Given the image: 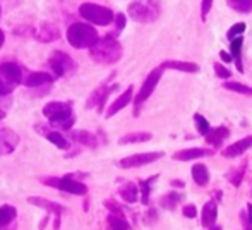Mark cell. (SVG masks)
<instances>
[{"label":"cell","instance_id":"16","mask_svg":"<svg viewBox=\"0 0 252 230\" xmlns=\"http://www.w3.org/2000/svg\"><path fill=\"white\" fill-rule=\"evenodd\" d=\"M216 218H218V206L215 201H208L202 208V227L209 229L216 225Z\"/></svg>","mask_w":252,"mask_h":230},{"label":"cell","instance_id":"12","mask_svg":"<svg viewBox=\"0 0 252 230\" xmlns=\"http://www.w3.org/2000/svg\"><path fill=\"white\" fill-rule=\"evenodd\" d=\"M251 146H252V136H247V137H244V139L237 141V143L230 144L228 148H225L221 155L225 158H235V157H240L242 153H246Z\"/></svg>","mask_w":252,"mask_h":230},{"label":"cell","instance_id":"5","mask_svg":"<svg viewBox=\"0 0 252 230\" xmlns=\"http://www.w3.org/2000/svg\"><path fill=\"white\" fill-rule=\"evenodd\" d=\"M23 81L21 67L14 62H5L0 66V97L12 93L14 88Z\"/></svg>","mask_w":252,"mask_h":230},{"label":"cell","instance_id":"30","mask_svg":"<svg viewBox=\"0 0 252 230\" xmlns=\"http://www.w3.org/2000/svg\"><path fill=\"white\" fill-rule=\"evenodd\" d=\"M108 222H110L112 230H129V224H127L120 215H110Z\"/></svg>","mask_w":252,"mask_h":230},{"label":"cell","instance_id":"31","mask_svg":"<svg viewBox=\"0 0 252 230\" xmlns=\"http://www.w3.org/2000/svg\"><path fill=\"white\" fill-rule=\"evenodd\" d=\"M225 90L228 91H235V93H242V95H252V88L246 86V84H240V83H225L223 84Z\"/></svg>","mask_w":252,"mask_h":230},{"label":"cell","instance_id":"29","mask_svg":"<svg viewBox=\"0 0 252 230\" xmlns=\"http://www.w3.org/2000/svg\"><path fill=\"white\" fill-rule=\"evenodd\" d=\"M230 7L237 12H244V14H249L252 12V0H226Z\"/></svg>","mask_w":252,"mask_h":230},{"label":"cell","instance_id":"36","mask_svg":"<svg viewBox=\"0 0 252 230\" xmlns=\"http://www.w3.org/2000/svg\"><path fill=\"white\" fill-rule=\"evenodd\" d=\"M182 213H184V217H187V218H196L197 208L194 206V204H187V206L182 210Z\"/></svg>","mask_w":252,"mask_h":230},{"label":"cell","instance_id":"15","mask_svg":"<svg viewBox=\"0 0 252 230\" xmlns=\"http://www.w3.org/2000/svg\"><path fill=\"white\" fill-rule=\"evenodd\" d=\"M132 88H127V91L126 93H122L119 98H117L115 101H113L112 105H110V108H108V112H106V119H112L113 115L117 114V112H120L124 107H127V105L132 101Z\"/></svg>","mask_w":252,"mask_h":230},{"label":"cell","instance_id":"7","mask_svg":"<svg viewBox=\"0 0 252 230\" xmlns=\"http://www.w3.org/2000/svg\"><path fill=\"white\" fill-rule=\"evenodd\" d=\"M43 184L52 186V187H57V189L63 191V193L76 194V196H81V194L88 193V187L84 186L83 182H79V180L72 179L70 175L62 177V179H57V177H47V179H43Z\"/></svg>","mask_w":252,"mask_h":230},{"label":"cell","instance_id":"43","mask_svg":"<svg viewBox=\"0 0 252 230\" xmlns=\"http://www.w3.org/2000/svg\"><path fill=\"white\" fill-rule=\"evenodd\" d=\"M3 117H5V114H3V112H2V110H0V120H2V119H3Z\"/></svg>","mask_w":252,"mask_h":230},{"label":"cell","instance_id":"33","mask_svg":"<svg viewBox=\"0 0 252 230\" xmlns=\"http://www.w3.org/2000/svg\"><path fill=\"white\" fill-rule=\"evenodd\" d=\"M180 197H182V196H180L179 193H172V194H166V196H165V197H163V199H161V204H163V206L173 208V206H175V204H177V203H179V201H180Z\"/></svg>","mask_w":252,"mask_h":230},{"label":"cell","instance_id":"39","mask_svg":"<svg viewBox=\"0 0 252 230\" xmlns=\"http://www.w3.org/2000/svg\"><path fill=\"white\" fill-rule=\"evenodd\" d=\"M115 19H117V28H119V31H120L124 28V23H126V17H124V14H119Z\"/></svg>","mask_w":252,"mask_h":230},{"label":"cell","instance_id":"19","mask_svg":"<svg viewBox=\"0 0 252 230\" xmlns=\"http://www.w3.org/2000/svg\"><path fill=\"white\" fill-rule=\"evenodd\" d=\"M28 203L34 204V206L43 208V210L50 211V213H55L57 217H59V215L63 211V206H60L59 203H53V201L43 199V197H30V199H28Z\"/></svg>","mask_w":252,"mask_h":230},{"label":"cell","instance_id":"37","mask_svg":"<svg viewBox=\"0 0 252 230\" xmlns=\"http://www.w3.org/2000/svg\"><path fill=\"white\" fill-rule=\"evenodd\" d=\"M215 70H216V74H218V77H223V79H228L230 77V70L228 69H225V67H221L220 64H215Z\"/></svg>","mask_w":252,"mask_h":230},{"label":"cell","instance_id":"8","mask_svg":"<svg viewBox=\"0 0 252 230\" xmlns=\"http://www.w3.org/2000/svg\"><path fill=\"white\" fill-rule=\"evenodd\" d=\"M163 151H151V153H136L130 155V157H126L119 162L120 168H137L143 167V165H150L153 162L159 160L163 157Z\"/></svg>","mask_w":252,"mask_h":230},{"label":"cell","instance_id":"14","mask_svg":"<svg viewBox=\"0 0 252 230\" xmlns=\"http://www.w3.org/2000/svg\"><path fill=\"white\" fill-rule=\"evenodd\" d=\"M110 91H112V88H108V86H100V88H98V90L94 91V93L90 97V100H88V103H86V108L96 107V108H98V112H101V110H103V107H105V101H106V98H108Z\"/></svg>","mask_w":252,"mask_h":230},{"label":"cell","instance_id":"32","mask_svg":"<svg viewBox=\"0 0 252 230\" xmlns=\"http://www.w3.org/2000/svg\"><path fill=\"white\" fill-rule=\"evenodd\" d=\"M194 122H196L197 131H199V134H202V136H206V134H208L209 131H211V127H209V122L201 114L194 115Z\"/></svg>","mask_w":252,"mask_h":230},{"label":"cell","instance_id":"4","mask_svg":"<svg viewBox=\"0 0 252 230\" xmlns=\"http://www.w3.org/2000/svg\"><path fill=\"white\" fill-rule=\"evenodd\" d=\"M129 16L137 23H151L158 19L159 5L156 0H134L129 5Z\"/></svg>","mask_w":252,"mask_h":230},{"label":"cell","instance_id":"18","mask_svg":"<svg viewBox=\"0 0 252 230\" xmlns=\"http://www.w3.org/2000/svg\"><path fill=\"white\" fill-rule=\"evenodd\" d=\"M70 137L77 143L84 144L88 148H96L98 146V137L93 132H88V131H72Z\"/></svg>","mask_w":252,"mask_h":230},{"label":"cell","instance_id":"24","mask_svg":"<svg viewBox=\"0 0 252 230\" xmlns=\"http://www.w3.org/2000/svg\"><path fill=\"white\" fill-rule=\"evenodd\" d=\"M151 132H130L126 134L119 139V144H136V143H146L151 139Z\"/></svg>","mask_w":252,"mask_h":230},{"label":"cell","instance_id":"3","mask_svg":"<svg viewBox=\"0 0 252 230\" xmlns=\"http://www.w3.org/2000/svg\"><path fill=\"white\" fill-rule=\"evenodd\" d=\"M67 40L74 48H91L98 40V33L86 23H76L67 30Z\"/></svg>","mask_w":252,"mask_h":230},{"label":"cell","instance_id":"41","mask_svg":"<svg viewBox=\"0 0 252 230\" xmlns=\"http://www.w3.org/2000/svg\"><path fill=\"white\" fill-rule=\"evenodd\" d=\"M3 40H5V38H3V31L0 30V47L3 45Z\"/></svg>","mask_w":252,"mask_h":230},{"label":"cell","instance_id":"28","mask_svg":"<svg viewBox=\"0 0 252 230\" xmlns=\"http://www.w3.org/2000/svg\"><path fill=\"white\" fill-rule=\"evenodd\" d=\"M158 179V175L150 177L148 180H139V189H141V203L148 204L150 203V193H151V186L153 182Z\"/></svg>","mask_w":252,"mask_h":230},{"label":"cell","instance_id":"20","mask_svg":"<svg viewBox=\"0 0 252 230\" xmlns=\"http://www.w3.org/2000/svg\"><path fill=\"white\" fill-rule=\"evenodd\" d=\"M161 69H175L182 70V72H199V66L190 62H177V60H168V62L161 64Z\"/></svg>","mask_w":252,"mask_h":230},{"label":"cell","instance_id":"23","mask_svg":"<svg viewBox=\"0 0 252 230\" xmlns=\"http://www.w3.org/2000/svg\"><path fill=\"white\" fill-rule=\"evenodd\" d=\"M242 45H244L242 36L233 38L232 43H230V48H232V59H235L237 69H239L240 72L244 70V66H242Z\"/></svg>","mask_w":252,"mask_h":230},{"label":"cell","instance_id":"17","mask_svg":"<svg viewBox=\"0 0 252 230\" xmlns=\"http://www.w3.org/2000/svg\"><path fill=\"white\" fill-rule=\"evenodd\" d=\"M228 129H226L225 126H220V127H215V129H211L208 134H206V143L211 144V146H220V144L223 143V141L228 137Z\"/></svg>","mask_w":252,"mask_h":230},{"label":"cell","instance_id":"11","mask_svg":"<svg viewBox=\"0 0 252 230\" xmlns=\"http://www.w3.org/2000/svg\"><path fill=\"white\" fill-rule=\"evenodd\" d=\"M19 137L16 132H12L10 129H2L0 131V155H9L17 148Z\"/></svg>","mask_w":252,"mask_h":230},{"label":"cell","instance_id":"26","mask_svg":"<svg viewBox=\"0 0 252 230\" xmlns=\"http://www.w3.org/2000/svg\"><path fill=\"white\" fill-rule=\"evenodd\" d=\"M16 215H17V210L14 206H10V204L0 206V229L7 227V225L16 218Z\"/></svg>","mask_w":252,"mask_h":230},{"label":"cell","instance_id":"9","mask_svg":"<svg viewBox=\"0 0 252 230\" xmlns=\"http://www.w3.org/2000/svg\"><path fill=\"white\" fill-rule=\"evenodd\" d=\"M159 77H161V69H155L150 74V76L146 77V81H144L143 86H141L139 93H137V98L134 100V105H136V112H137V108H139L141 105H143L144 101H146L148 98L151 97V93L155 91V88L158 86Z\"/></svg>","mask_w":252,"mask_h":230},{"label":"cell","instance_id":"35","mask_svg":"<svg viewBox=\"0 0 252 230\" xmlns=\"http://www.w3.org/2000/svg\"><path fill=\"white\" fill-rule=\"evenodd\" d=\"M244 220V230H252V204H247V211L242 215Z\"/></svg>","mask_w":252,"mask_h":230},{"label":"cell","instance_id":"2","mask_svg":"<svg viewBox=\"0 0 252 230\" xmlns=\"http://www.w3.org/2000/svg\"><path fill=\"white\" fill-rule=\"evenodd\" d=\"M90 50H91V57L100 64H115L122 57V47L112 36L98 38L96 43Z\"/></svg>","mask_w":252,"mask_h":230},{"label":"cell","instance_id":"6","mask_svg":"<svg viewBox=\"0 0 252 230\" xmlns=\"http://www.w3.org/2000/svg\"><path fill=\"white\" fill-rule=\"evenodd\" d=\"M79 14L81 17H84L93 24H98V26H106L115 19L112 10L106 9V7L96 5V3H83L79 7Z\"/></svg>","mask_w":252,"mask_h":230},{"label":"cell","instance_id":"13","mask_svg":"<svg viewBox=\"0 0 252 230\" xmlns=\"http://www.w3.org/2000/svg\"><path fill=\"white\" fill-rule=\"evenodd\" d=\"M208 155H211V151L204 150V148H189V150L177 151L175 155H172V158L177 162H190V160H197V158H202V157H208Z\"/></svg>","mask_w":252,"mask_h":230},{"label":"cell","instance_id":"10","mask_svg":"<svg viewBox=\"0 0 252 230\" xmlns=\"http://www.w3.org/2000/svg\"><path fill=\"white\" fill-rule=\"evenodd\" d=\"M50 67L53 72H55V76L60 77V76H65V72H69V70H72L74 64L69 55L62 54V52H55L50 59Z\"/></svg>","mask_w":252,"mask_h":230},{"label":"cell","instance_id":"40","mask_svg":"<svg viewBox=\"0 0 252 230\" xmlns=\"http://www.w3.org/2000/svg\"><path fill=\"white\" fill-rule=\"evenodd\" d=\"M220 57L223 59V62H230V60H232V57H230L226 52H221V54H220Z\"/></svg>","mask_w":252,"mask_h":230},{"label":"cell","instance_id":"27","mask_svg":"<svg viewBox=\"0 0 252 230\" xmlns=\"http://www.w3.org/2000/svg\"><path fill=\"white\" fill-rule=\"evenodd\" d=\"M47 139L50 141L53 146L60 148V150H67V148H70V141H67L65 137L59 132V131H50V132H47Z\"/></svg>","mask_w":252,"mask_h":230},{"label":"cell","instance_id":"42","mask_svg":"<svg viewBox=\"0 0 252 230\" xmlns=\"http://www.w3.org/2000/svg\"><path fill=\"white\" fill-rule=\"evenodd\" d=\"M209 230H223L220 225H213V227H209Z\"/></svg>","mask_w":252,"mask_h":230},{"label":"cell","instance_id":"34","mask_svg":"<svg viewBox=\"0 0 252 230\" xmlns=\"http://www.w3.org/2000/svg\"><path fill=\"white\" fill-rule=\"evenodd\" d=\"M244 31H246V24L239 23V24H235V26L230 28V31L226 33V36H228L230 40H233V38H237V36H242Z\"/></svg>","mask_w":252,"mask_h":230},{"label":"cell","instance_id":"38","mask_svg":"<svg viewBox=\"0 0 252 230\" xmlns=\"http://www.w3.org/2000/svg\"><path fill=\"white\" fill-rule=\"evenodd\" d=\"M211 5H213V0H202V3H201V16H202V19H206L208 12L211 10Z\"/></svg>","mask_w":252,"mask_h":230},{"label":"cell","instance_id":"22","mask_svg":"<svg viewBox=\"0 0 252 230\" xmlns=\"http://www.w3.org/2000/svg\"><path fill=\"white\" fill-rule=\"evenodd\" d=\"M53 81V77L50 76L48 72H31L30 77L26 79V86L28 88H36V86H41V84H50Z\"/></svg>","mask_w":252,"mask_h":230},{"label":"cell","instance_id":"25","mask_svg":"<svg viewBox=\"0 0 252 230\" xmlns=\"http://www.w3.org/2000/svg\"><path fill=\"white\" fill-rule=\"evenodd\" d=\"M190 173H192V179H194V182H196L197 186H206V184H208L209 172H208V168H206V165L196 164L192 167V170H190Z\"/></svg>","mask_w":252,"mask_h":230},{"label":"cell","instance_id":"21","mask_svg":"<svg viewBox=\"0 0 252 230\" xmlns=\"http://www.w3.org/2000/svg\"><path fill=\"white\" fill-rule=\"evenodd\" d=\"M119 194L122 196V199L126 203H136L139 199V191H137V186L132 182H126L122 187L119 189Z\"/></svg>","mask_w":252,"mask_h":230},{"label":"cell","instance_id":"1","mask_svg":"<svg viewBox=\"0 0 252 230\" xmlns=\"http://www.w3.org/2000/svg\"><path fill=\"white\" fill-rule=\"evenodd\" d=\"M43 114L50 120L53 127L62 131H70V127L76 122L72 107H70V103H65V101H50V103L45 105Z\"/></svg>","mask_w":252,"mask_h":230}]
</instances>
